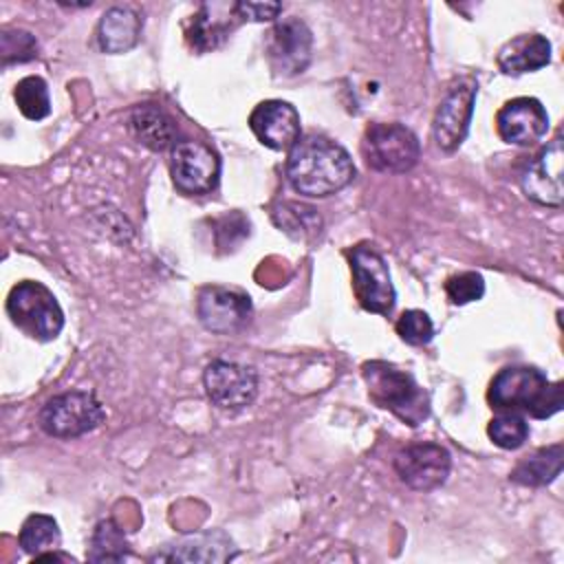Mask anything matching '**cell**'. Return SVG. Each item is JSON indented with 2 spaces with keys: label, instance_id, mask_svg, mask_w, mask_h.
<instances>
[{
  "label": "cell",
  "instance_id": "cell-9",
  "mask_svg": "<svg viewBox=\"0 0 564 564\" xmlns=\"http://www.w3.org/2000/svg\"><path fill=\"white\" fill-rule=\"evenodd\" d=\"M170 174L183 194H207L218 183L220 159L203 141H181L172 148Z\"/></svg>",
  "mask_w": 564,
  "mask_h": 564
},
{
  "label": "cell",
  "instance_id": "cell-23",
  "mask_svg": "<svg viewBox=\"0 0 564 564\" xmlns=\"http://www.w3.org/2000/svg\"><path fill=\"white\" fill-rule=\"evenodd\" d=\"M18 542H20L22 551L33 557L40 553H46V551H57L59 542H62L59 527H57L55 518H51L46 513H33L22 522Z\"/></svg>",
  "mask_w": 564,
  "mask_h": 564
},
{
  "label": "cell",
  "instance_id": "cell-14",
  "mask_svg": "<svg viewBox=\"0 0 564 564\" xmlns=\"http://www.w3.org/2000/svg\"><path fill=\"white\" fill-rule=\"evenodd\" d=\"M562 163H564L562 139L555 137L527 163L520 176V185L527 198L546 207H560L564 198Z\"/></svg>",
  "mask_w": 564,
  "mask_h": 564
},
{
  "label": "cell",
  "instance_id": "cell-21",
  "mask_svg": "<svg viewBox=\"0 0 564 564\" xmlns=\"http://www.w3.org/2000/svg\"><path fill=\"white\" fill-rule=\"evenodd\" d=\"M128 126H130V132L134 134V139L154 150V152H161L165 148L172 145V139H174V123L172 119L154 104H143V106H137L130 117H128Z\"/></svg>",
  "mask_w": 564,
  "mask_h": 564
},
{
  "label": "cell",
  "instance_id": "cell-25",
  "mask_svg": "<svg viewBox=\"0 0 564 564\" xmlns=\"http://www.w3.org/2000/svg\"><path fill=\"white\" fill-rule=\"evenodd\" d=\"M13 99L20 108V112L26 119H44L51 112V97H48V86L42 77L29 75L15 84Z\"/></svg>",
  "mask_w": 564,
  "mask_h": 564
},
{
  "label": "cell",
  "instance_id": "cell-20",
  "mask_svg": "<svg viewBox=\"0 0 564 564\" xmlns=\"http://www.w3.org/2000/svg\"><path fill=\"white\" fill-rule=\"evenodd\" d=\"M141 35V18L130 7L108 9L97 26V42L106 53L130 51Z\"/></svg>",
  "mask_w": 564,
  "mask_h": 564
},
{
  "label": "cell",
  "instance_id": "cell-8",
  "mask_svg": "<svg viewBox=\"0 0 564 564\" xmlns=\"http://www.w3.org/2000/svg\"><path fill=\"white\" fill-rule=\"evenodd\" d=\"M203 386L216 408L236 412L253 403L258 394V372L245 364L216 359L207 364Z\"/></svg>",
  "mask_w": 564,
  "mask_h": 564
},
{
  "label": "cell",
  "instance_id": "cell-16",
  "mask_svg": "<svg viewBox=\"0 0 564 564\" xmlns=\"http://www.w3.org/2000/svg\"><path fill=\"white\" fill-rule=\"evenodd\" d=\"M496 128L509 145H531L549 130V115L535 97H516L496 115Z\"/></svg>",
  "mask_w": 564,
  "mask_h": 564
},
{
  "label": "cell",
  "instance_id": "cell-29",
  "mask_svg": "<svg viewBox=\"0 0 564 564\" xmlns=\"http://www.w3.org/2000/svg\"><path fill=\"white\" fill-rule=\"evenodd\" d=\"M445 293H447L452 304L463 306V304H469V302H476V300L482 297L485 280L476 271H463V273L452 275L445 282Z\"/></svg>",
  "mask_w": 564,
  "mask_h": 564
},
{
  "label": "cell",
  "instance_id": "cell-7",
  "mask_svg": "<svg viewBox=\"0 0 564 564\" xmlns=\"http://www.w3.org/2000/svg\"><path fill=\"white\" fill-rule=\"evenodd\" d=\"M350 271L355 295L368 313L388 315L394 306V286L390 269L379 251L368 245H357L350 253Z\"/></svg>",
  "mask_w": 564,
  "mask_h": 564
},
{
  "label": "cell",
  "instance_id": "cell-5",
  "mask_svg": "<svg viewBox=\"0 0 564 564\" xmlns=\"http://www.w3.org/2000/svg\"><path fill=\"white\" fill-rule=\"evenodd\" d=\"M361 154L368 167L383 174H401L419 163L421 145L403 123H370L361 139Z\"/></svg>",
  "mask_w": 564,
  "mask_h": 564
},
{
  "label": "cell",
  "instance_id": "cell-3",
  "mask_svg": "<svg viewBox=\"0 0 564 564\" xmlns=\"http://www.w3.org/2000/svg\"><path fill=\"white\" fill-rule=\"evenodd\" d=\"M368 397L403 423L416 427L430 416V397L405 370L386 361H366L361 366Z\"/></svg>",
  "mask_w": 564,
  "mask_h": 564
},
{
  "label": "cell",
  "instance_id": "cell-30",
  "mask_svg": "<svg viewBox=\"0 0 564 564\" xmlns=\"http://www.w3.org/2000/svg\"><path fill=\"white\" fill-rule=\"evenodd\" d=\"M275 214H282V216L286 218V220H278V225H280L284 231L297 229L300 236H304L306 231H308V234L319 231V216H317L315 209H311V207L295 205V203H286V205H282V209L275 212Z\"/></svg>",
  "mask_w": 564,
  "mask_h": 564
},
{
  "label": "cell",
  "instance_id": "cell-11",
  "mask_svg": "<svg viewBox=\"0 0 564 564\" xmlns=\"http://www.w3.org/2000/svg\"><path fill=\"white\" fill-rule=\"evenodd\" d=\"M313 35L300 18H280L267 37V57L275 75L295 77L311 62Z\"/></svg>",
  "mask_w": 564,
  "mask_h": 564
},
{
  "label": "cell",
  "instance_id": "cell-18",
  "mask_svg": "<svg viewBox=\"0 0 564 564\" xmlns=\"http://www.w3.org/2000/svg\"><path fill=\"white\" fill-rule=\"evenodd\" d=\"M238 20H240V15L236 11V2L234 4H203L189 22L187 42L198 53L214 51L231 33V29L236 26Z\"/></svg>",
  "mask_w": 564,
  "mask_h": 564
},
{
  "label": "cell",
  "instance_id": "cell-19",
  "mask_svg": "<svg viewBox=\"0 0 564 564\" xmlns=\"http://www.w3.org/2000/svg\"><path fill=\"white\" fill-rule=\"evenodd\" d=\"M551 62V42L540 33H522L498 51V66L505 75L533 73Z\"/></svg>",
  "mask_w": 564,
  "mask_h": 564
},
{
  "label": "cell",
  "instance_id": "cell-4",
  "mask_svg": "<svg viewBox=\"0 0 564 564\" xmlns=\"http://www.w3.org/2000/svg\"><path fill=\"white\" fill-rule=\"evenodd\" d=\"M7 313L15 328L37 341H51L64 326V313L55 295L35 280L18 282L7 297Z\"/></svg>",
  "mask_w": 564,
  "mask_h": 564
},
{
  "label": "cell",
  "instance_id": "cell-22",
  "mask_svg": "<svg viewBox=\"0 0 564 564\" xmlns=\"http://www.w3.org/2000/svg\"><path fill=\"white\" fill-rule=\"evenodd\" d=\"M562 471V445L542 447L531 456H524L511 471V480L527 487H544L553 482Z\"/></svg>",
  "mask_w": 564,
  "mask_h": 564
},
{
  "label": "cell",
  "instance_id": "cell-1",
  "mask_svg": "<svg viewBox=\"0 0 564 564\" xmlns=\"http://www.w3.org/2000/svg\"><path fill=\"white\" fill-rule=\"evenodd\" d=\"M355 176V163L344 145L322 134H306L289 150L286 178L291 187L311 198L344 189Z\"/></svg>",
  "mask_w": 564,
  "mask_h": 564
},
{
  "label": "cell",
  "instance_id": "cell-12",
  "mask_svg": "<svg viewBox=\"0 0 564 564\" xmlns=\"http://www.w3.org/2000/svg\"><path fill=\"white\" fill-rule=\"evenodd\" d=\"M196 313L200 324L216 335L240 333L251 319L249 295L227 286H203L196 300Z\"/></svg>",
  "mask_w": 564,
  "mask_h": 564
},
{
  "label": "cell",
  "instance_id": "cell-13",
  "mask_svg": "<svg viewBox=\"0 0 564 564\" xmlns=\"http://www.w3.org/2000/svg\"><path fill=\"white\" fill-rule=\"evenodd\" d=\"M476 82L460 79L454 84L445 97L441 99L436 112H434V141L443 152H454L463 143L469 121L474 115V101H476Z\"/></svg>",
  "mask_w": 564,
  "mask_h": 564
},
{
  "label": "cell",
  "instance_id": "cell-28",
  "mask_svg": "<svg viewBox=\"0 0 564 564\" xmlns=\"http://www.w3.org/2000/svg\"><path fill=\"white\" fill-rule=\"evenodd\" d=\"M397 335L410 346H425L434 337V324L425 311L410 308L397 319Z\"/></svg>",
  "mask_w": 564,
  "mask_h": 564
},
{
  "label": "cell",
  "instance_id": "cell-15",
  "mask_svg": "<svg viewBox=\"0 0 564 564\" xmlns=\"http://www.w3.org/2000/svg\"><path fill=\"white\" fill-rule=\"evenodd\" d=\"M249 128L262 145L286 152L300 141V112L289 101L267 99L251 110Z\"/></svg>",
  "mask_w": 564,
  "mask_h": 564
},
{
  "label": "cell",
  "instance_id": "cell-10",
  "mask_svg": "<svg viewBox=\"0 0 564 564\" xmlns=\"http://www.w3.org/2000/svg\"><path fill=\"white\" fill-rule=\"evenodd\" d=\"M452 469L449 452L432 441L412 443L394 456V471L401 482L416 491H432L441 487Z\"/></svg>",
  "mask_w": 564,
  "mask_h": 564
},
{
  "label": "cell",
  "instance_id": "cell-27",
  "mask_svg": "<svg viewBox=\"0 0 564 564\" xmlns=\"http://www.w3.org/2000/svg\"><path fill=\"white\" fill-rule=\"evenodd\" d=\"M37 55V40L22 29H4L0 35V57L2 64L29 62Z\"/></svg>",
  "mask_w": 564,
  "mask_h": 564
},
{
  "label": "cell",
  "instance_id": "cell-6",
  "mask_svg": "<svg viewBox=\"0 0 564 564\" xmlns=\"http://www.w3.org/2000/svg\"><path fill=\"white\" fill-rule=\"evenodd\" d=\"M104 419H106L104 405L95 399V394L82 392V390L64 392L48 399L37 414V423L42 432L55 438L84 436L95 427H99Z\"/></svg>",
  "mask_w": 564,
  "mask_h": 564
},
{
  "label": "cell",
  "instance_id": "cell-26",
  "mask_svg": "<svg viewBox=\"0 0 564 564\" xmlns=\"http://www.w3.org/2000/svg\"><path fill=\"white\" fill-rule=\"evenodd\" d=\"M487 434L498 447L518 449L529 438V423L516 412H505L489 421Z\"/></svg>",
  "mask_w": 564,
  "mask_h": 564
},
{
  "label": "cell",
  "instance_id": "cell-2",
  "mask_svg": "<svg viewBox=\"0 0 564 564\" xmlns=\"http://www.w3.org/2000/svg\"><path fill=\"white\" fill-rule=\"evenodd\" d=\"M487 399L491 408L505 412H527L535 419H546L562 410V383L549 379L529 366L502 368L489 383Z\"/></svg>",
  "mask_w": 564,
  "mask_h": 564
},
{
  "label": "cell",
  "instance_id": "cell-24",
  "mask_svg": "<svg viewBox=\"0 0 564 564\" xmlns=\"http://www.w3.org/2000/svg\"><path fill=\"white\" fill-rule=\"evenodd\" d=\"M128 555L130 546L123 531L112 520H101L93 531L86 557L90 562H121Z\"/></svg>",
  "mask_w": 564,
  "mask_h": 564
},
{
  "label": "cell",
  "instance_id": "cell-17",
  "mask_svg": "<svg viewBox=\"0 0 564 564\" xmlns=\"http://www.w3.org/2000/svg\"><path fill=\"white\" fill-rule=\"evenodd\" d=\"M238 555L231 538L223 531L185 535L156 551L150 562H227Z\"/></svg>",
  "mask_w": 564,
  "mask_h": 564
},
{
  "label": "cell",
  "instance_id": "cell-31",
  "mask_svg": "<svg viewBox=\"0 0 564 564\" xmlns=\"http://www.w3.org/2000/svg\"><path fill=\"white\" fill-rule=\"evenodd\" d=\"M236 11L240 20H251V22H264L273 20L282 13L280 2H236Z\"/></svg>",
  "mask_w": 564,
  "mask_h": 564
}]
</instances>
